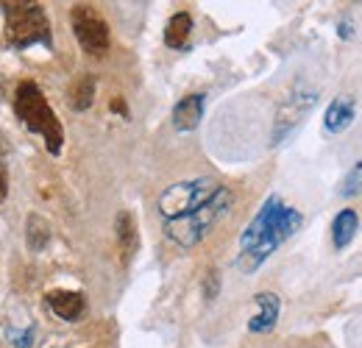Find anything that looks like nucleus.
Returning <instances> with one entry per match:
<instances>
[{
  "instance_id": "nucleus-1",
  "label": "nucleus",
  "mask_w": 362,
  "mask_h": 348,
  "mask_svg": "<svg viewBox=\"0 0 362 348\" xmlns=\"http://www.w3.org/2000/svg\"><path fill=\"white\" fill-rule=\"evenodd\" d=\"M301 212L287 207L279 195H271L254 220L248 223V228L240 234V257L237 267L243 273H254L262 262L271 257L279 245H284L298 228H301Z\"/></svg>"
},
{
  "instance_id": "nucleus-2",
  "label": "nucleus",
  "mask_w": 362,
  "mask_h": 348,
  "mask_svg": "<svg viewBox=\"0 0 362 348\" xmlns=\"http://www.w3.org/2000/svg\"><path fill=\"white\" fill-rule=\"evenodd\" d=\"M14 112L23 120V126L34 134L42 137L47 153L59 156L64 148V129L56 117V112L50 109V103L45 100L42 89L37 87L34 81H23L14 89Z\"/></svg>"
},
{
  "instance_id": "nucleus-3",
  "label": "nucleus",
  "mask_w": 362,
  "mask_h": 348,
  "mask_svg": "<svg viewBox=\"0 0 362 348\" xmlns=\"http://www.w3.org/2000/svg\"><path fill=\"white\" fill-rule=\"evenodd\" d=\"M231 201H234L231 190L221 184V190H218L204 207H198L195 212H189V215L176 218V220H165V234H168L176 245H181V248H192V245H198V243L212 231V226L231 209Z\"/></svg>"
},
{
  "instance_id": "nucleus-4",
  "label": "nucleus",
  "mask_w": 362,
  "mask_h": 348,
  "mask_svg": "<svg viewBox=\"0 0 362 348\" xmlns=\"http://www.w3.org/2000/svg\"><path fill=\"white\" fill-rule=\"evenodd\" d=\"M0 14L6 20L8 45L20 50L34 45L50 47V25L40 3H0Z\"/></svg>"
},
{
  "instance_id": "nucleus-5",
  "label": "nucleus",
  "mask_w": 362,
  "mask_h": 348,
  "mask_svg": "<svg viewBox=\"0 0 362 348\" xmlns=\"http://www.w3.org/2000/svg\"><path fill=\"white\" fill-rule=\"evenodd\" d=\"M221 190V184L215 178H192V181H179L173 187H168L159 195V212L165 220L184 218L189 212H195L198 207H204L215 192Z\"/></svg>"
},
{
  "instance_id": "nucleus-6",
  "label": "nucleus",
  "mask_w": 362,
  "mask_h": 348,
  "mask_svg": "<svg viewBox=\"0 0 362 348\" xmlns=\"http://www.w3.org/2000/svg\"><path fill=\"white\" fill-rule=\"evenodd\" d=\"M317 103V89L307 87V84H296V87L287 92V98L281 100L279 106V115H276V123H273V145L284 142L293 131L298 129L307 115L315 109Z\"/></svg>"
},
{
  "instance_id": "nucleus-7",
  "label": "nucleus",
  "mask_w": 362,
  "mask_h": 348,
  "mask_svg": "<svg viewBox=\"0 0 362 348\" xmlns=\"http://www.w3.org/2000/svg\"><path fill=\"white\" fill-rule=\"evenodd\" d=\"M70 25H73V34L78 45L90 53V56H106L109 53V25L106 20L95 11V6H87V3H78L73 6L70 11Z\"/></svg>"
},
{
  "instance_id": "nucleus-8",
  "label": "nucleus",
  "mask_w": 362,
  "mask_h": 348,
  "mask_svg": "<svg viewBox=\"0 0 362 348\" xmlns=\"http://www.w3.org/2000/svg\"><path fill=\"white\" fill-rule=\"evenodd\" d=\"M47 306H50V312L56 315V318H62V320H67V323H76L81 315H84V296L81 293H76V290H50L45 296Z\"/></svg>"
},
{
  "instance_id": "nucleus-9",
  "label": "nucleus",
  "mask_w": 362,
  "mask_h": 348,
  "mask_svg": "<svg viewBox=\"0 0 362 348\" xmlns=\"http://www.w3.org/2000/svg\"><path fill=\"white\" fill-rule=\"evenodd\" d=\"M354 115H357L354 98L340 95V98H334V100L329 103V109H326V115H323V129L329 131V134H340V131H346L354 123Z\"/></svg>"
},
{
  "instance_id": "nucleus-10",
  "label": "nucleus",
  "mask_w": 362,
  "mask_h": 348,
  "mask_svg": "<svg viewBox=\"0 0 362 348\" xmlns=\"http://www.w3.org/2000/svg\"><path fill=\"white\" fill-rule=\"evenodd\" d=\"M254 301H257V315L248 320V329L257 332V335H265V332H271L273 326H276V320H279L281 301H279L276 293H259Z\"/></svg>"
},
{
  "instance_id": "nucleus-11",
  "label": "nucleus",
  "mask_w": 362,
  "mask_h": 348,
  "mask_svg": "<svg viewBox=\"0 0 362 348\" xmlns=\"http://www.w3.org/2000/svg\"><path fill=\"white\" fill-rule=\"evenodd\" d=\"M204 117V95H187L173 106V129L192 131Z\"/></svg>"
},
{
  "instance_id": "nucleus-12",
  "label": "nucleus",
  "mask_w": 362,
  "mask_h": 348,
  "mask_svg": "<svg viewBox=\"0 0 362 348\" xmlns=\"http://www.w3.org/2000/svg\"><path fill=\"white\" fill-rule=\"evenodd\" d=\"M115 231H117V248H120V257L123 262L134 260L136 248H139V234H136V220L132 212H120L115 220Z\"/></svg>"
},
{
  "instance_id": "nucleus-13",
  "label": "nucleus",
  "mask_w": 362,
  "mask_h": 348,
  "mask_svg": "<svg viewBox=\"0 0 362 348\" xmlns=\"http://www.w3.org/2000/svg\"><path fill=\"white\" fill-rule=\"evenodd\" d=\"M357 228H360V218H357L354 209H343V212H337V218H334V223H332V243H334V248H346V245H351Z\"/></svg>"
},
{
  "instance_id": "nucleus-14",
  "label": "nucleus",
  "mask_w": 362,
  "mask_h": 348,
  "mask_svg": "<svg viewBox=\"0 0 362 348\" xmlns=\"http://www.w3.org/2000/svg\"><path fill=\"white\" fill-rule=\"evenodd\" d=\"M189 34H192V17L187 11H179L170 17L168 28H165V45L173 47V50H181L189 42Z\"/></svg>"
},
{
  "instance_id": "nucleus-15",
  "label": "nucleus",
  "mask_w": 362,
  "mask_h": 348,
  "mask_svg": "<svg viewBox=\"0 0 362 348\" xmlns=\"http://www.w3.org/2000/svg\"><path fill=\"white\" fill-rule=\"evenodd\" d=\"M67 100L76 112H87L92 100H95V79L92 76H78L67 89Z\"/></svg>"
},
{
  "instance_id": "nucleus-16",
  "label": "nucleus",
  "mask_w": 362,
  "mask_h": 348,
  "mask_svg": "<svg viewBox=\"0 0 362 348\" xmlns=\"http://www.w3.org/2000/svg\"><path fill=\"white\" fill-rule=\"evenodd\" d=\"M47 243H50V226H47V220L42 215H28V220H25V245L34 254H40V251H45Z\"/></svg>"
},
{
  "instance_id": "nucleus-17",
  "label": "nucleus",
  "mask_w": 362,
  "mask_h": 348,
  "mask_svg": "<svg viewBox=\"0 0 362 348\" xmlns=\"http://www.w3.org/2000/svg\"><path fill=\"white\" fill-rule=\"evenodd\" d=\"M340 195L343 198H357V195H362V159L340 181Z\"/></svg>"
},
{
  "instance_id": "nucleus-18",
  "label": "nucleus",
  "mask_w": 362,
  "mask_h": 348,
  "mask_svg": "<svg viewBox=\"0 0 362 348\" xmlns=\"http://www.w3.org/2000/svg\"><path fill=\"white\" fill-rule=\"evenodd\" d=\"M8 337L14 340V346H17V348H31V343H34V326H28L25 332L8 329Z\"/></svg>"
},
{
  "instance_id": "nucleus-19",
  "label": "nucleus",
  "mask_w": 362,
  "mask_h": 348,
  "mask_svg": "<svg viewBox=\"0 0 362 348\" xmlns=\"http://www.w3.org/2000/svg\"><path fill=\"white\" fill-rule=\"evenodd\" d=\"M6 192H8V173H6V165L0 162V204L6 201Z\"/></svg>"
},
{
  "instance_id": "nucleus-20",
  "label": "nucleus",
  "mask_w": 362,
  "mask_h": 348,
  "mask_svg": "<svg viewBox=\"0 0 362 348\" xmlns=\"http://www.w3.org/2000/svg\"><path fill=\"white\" fill-rule=\"evenodd\" d=\"M212 279L206 282V298H215V293H218V273H209Z\"/></svg>"
},
{
  "instance_id": "nucleus-21",
  "label": "nucleus",
  "mask_w": 362,
  "mask_h": 348,
  "mask_svg": "<svg viewBox=\"0 0 362 348\" xmlns=\"http://www.w3.org/2000/svg\"><path fill=\"white\" fill-rule=\"evenodd\" d=\"M112 109H115V112H123V115H126V103H123V100H115V103H112Z\"/></svg>"
}]
</instances>
